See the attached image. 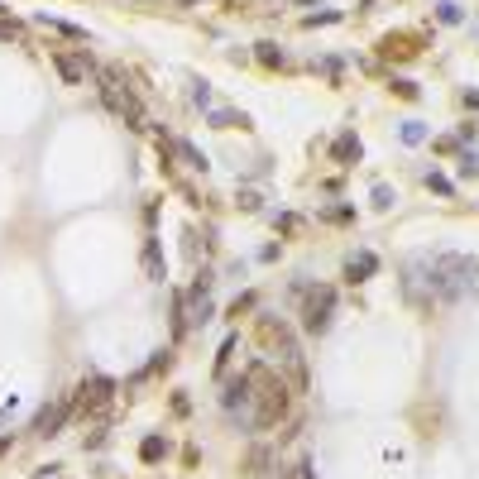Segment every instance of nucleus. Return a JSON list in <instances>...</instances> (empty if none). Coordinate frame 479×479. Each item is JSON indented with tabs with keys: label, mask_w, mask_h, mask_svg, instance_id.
Instances as JSON below:
<instances>
[{
	"label": "nucleus",
	"mask_w": 479,
	"mask_h": 479,
	"mask_svg": "<svg viewBox=\"0 0 479 479\" xmlns=\"http://www.w3.org/2000/svg\"><path fill=\"white\" fill-rule=\"evenodd\" d=\"M139 455H144V460H149V465H154V460H159V455H163V441H159V436H144Z\"/></svg>",
	"instance_id": "4468645a"
},
{
	"label": "nucleus",
	"mask_w": 479,
	"mask_h": 479,
	"mask_svg": "<svg viewBox=\"0 0 479 479\" xmlns=\"http://www.w3.org/2000/svg\"><path fill=\"white\" fill-rule=\"evenodd\" d=\"M331 307H335L331 287H307V292H302V326L312 335H321L326 326H331Z\"/></svg>",
	"instance_id": "39448f33"
},
{
	"label": "nucleus",
	"mask_w": 479,
	"mask_h": 479,
	"mask_svg": "<svg viewBox=\"0 0 479 479\" xmlns=\"http://www.w3.org/2000/svg\"><path fill=\"white\" fill-rule=\"evenodd\" d=\"M422 134H427V129L417 125V120H408V125H403V139H408V144H422Z\"/></svg>",
	"instance_id": "f3484780"
},
{
	"label": "nucleus",
	"mask_w": 479,
	"mask_h": 479,
	"mask_svg": "<svg viewBox=\"0 0 479 479\" xmlns=\"http://www.w3.org/2000/svg\"><path fill=\"white\" fill-rule=\"evenodd\" d=\"M101 101H106V111L120 115L125 125L144 129V106H139V96H134V87H129L125 67H115V63L101 67Z\"/></svg>",
	"instance_id": "f03ea898"
},
{
	"label": "nucleus",
	"mask_w": 479,
	"mask_h": 479,
	"mask_svg": "<svg viewBox=\"0 0 479 479\" xmlns=\"http://www.w3.org/2000/svg\"><path fill=\"white\" fill-rule=\"evenodd\" d=\"M413 44H417V39H408V34H398V39H383L379 48H383V58H413V53H417Z\"/></svg>",
	"instance_id": "1a4fd4ad"
},
{
	"label": "nucleus",
	"mask_w": 479,
	"mask_h": 479,
	"mask_svg": "<svg viewBox=\"0 0 479 479\" xmlns=\"http://www.w3.org/2000/svg\"><path fill=\"white\" fill-rule=\"evenodd\" d=\"M53 63H58V72H63V82H72V87H77V82H87V72H92V63H87L82 53H58Z\"/></svg>",
	"instance_id": "0eeeda50"
},
{
	"label": "nucleus",
	"mask_w": 479,
	"mask_h": 479,
	"mask_svg": "<svg viewBox=\"0 0 479 479\" xmlns=\"http://www.w3.org/2000/svg\"><path fill=\"white\" fill-rule=\"evenodd\" d=\"M173 149H177V159H187V168H207V154H197L192 144H182V139H177Z\"/></svg>",
	"instance_id": "f8f14e48"
},
{
	"label": "nucleus",
	"mask_w": 479,
	"mask_h": 479,
	"mask_svg": "<svg viewBox=\"0 0 479 479\" xmlns=\"http://www.w3.org/2000/svg\"><path fill=\"white\" fill-rule=\"evenodd\" d=\"M273 360H278V374L287 379V388L302 393L307 388V355H302V345H297L292 335H278V340H273Z\"/></svg>",
	"instance_id": "7ed1b4c3"
},
{
	"label": "nucleus",
	"mask_w": 479,
	"mask_h": 479,
	"mask_svg": "<svg viewBox=\"0 0 479 479\" xmlns=\"http://www.w3.org/2000/svg\"><path fill=\"white\" fill-rule=\"evenodd\" d=\"M67 417H72V398H53L39 408V417H34V431L39 436H58V427H63Z\"/></svg>",
	"instance_id": "423d86ee"
},
{
	"label": "nucleus",
	"mask_w": 479,
	"mask_h": 479,
	"mask_svg": "<svg viewBox=\"0 0 479 479\" xmlns=\"http://www.w3.org/2000/svg\"><path fill=\"white\" fill-rule=\"evenodd\" d=\"M211 120H216V125H221V129H245V125H250V120H245V115H235V111H216V115H211Z\"/></svg>",
	"instance_id": "ddd939ff"
},
{
	"label": "nucleus",
	"mask_w": 479,
	"mask_h": 479,
	"mask_svg": "<svg viewBox=\"0 0 479 479\" xmlns=\"http://www.w3.org/2000/svg\"><path fill=\"white\" fill-rule=\"evenodd\" d=\"M436 10H441V24H455V19H460V10H455V5H450V0H441V5H436Z\"/></svg>",
	"instance_id": "a211bd4d"
},
{
	"label": "nucleus",
	"mask_w": 479,
	"mask_h": 479,
	"mask_svg": "<svg viewBox=\"0 0 479 479\" xmlns=\"http://www.w3.org/2000/svg\"><path fill=\"white\" fill-rule=\"evenodd\" d=\"M245 388H250V403H255V427H278V422L287 417V408H292V388H287V379L278 374V369H269V365L250 369Z\"/></svg>",
	"instance_id": "f257e3e1"
},
{
	"label": "nucleus",
	"mask_w": 479,
	"mask_h": 479,
	"mask_svg": "<svg viewBox=\"0 0 479 479\" xmlns=\"http://www.w3.org/2000/svg\"><path fill=\"white\" fill-rule=\"evenodd\" d=\"M115 398V383L111 379H101V374H92V379H82L77 388V398H72V417H96V413H106Z\"/></svg>",
	"instance_id": "20e7f679"
},
{
	"label": "nucleus",
	"mask_w": 479,
	"mask_h": 479,
	"mask_svg": "<svg viewBox=\"0 0 479 479\" xmlns=\"http://www.w3.org/2000/svg\"><path fill=\"white\" fill-rule=\"evenodd\" d=\"M331 159H335V163L360 159V139H355V134H340V139H335V149H331Z\"/></svg>",
	"instance_id": "9d476101"
},
{
	"label": "nucleus",
	"mask_w": 479,
	"mask_h": 479,
	"mask_svg": "<svg viewBox=\"0 0 479 479\" xmlns=\"http://www.w3.org/2000/svg\"><path fill=\"white\" fill-rule=\"evenodd\" d=\"M374 269H379V259H374V255H355L350 264H345V278H350V283H360V278H369Z\"/></svg>",
	"instance_id": "6e6552de"
},
{
	"label": "nucleus",
	"mask_w": 479,
	"mask_h": 479,
	"mask_svg": "<svg viewBox=\"0 0 479 479\" xmlns=\"http://www.w3.org/2000/svg\"><path fill=\"white\" fill-rule=\"evenodd\" d=\"M250 475H264V465H269V450H250Z\"/></svg>",
	"instance_id": "dca6fc26"
},
{
	"label": "nucleus",
	"mask_w": 479,
	"mask_h": 479,
	"mask_svg": "<svg viewBox=\"0 0 479 479\" xmlns=\"http://www.w3.org/2000/svg\"><path fill=\"white\" fill-rule=\"evenodd\" d=\"M144 269H149V278H159V283H163V255H159V245H154V240L144 245Z\"/></svg>",
	"instance_id": "9b49d317"
},
{
	"label": "nucleus",
	"mask_w": 479,
	"mask_h": 479,
	"mask_svg": "<svg viewBox=\"0 0 479 479\" xmlns=\"http://www.w3.org/2000/svg\"><path fill=\"white\" fill-rule=\"evenodd\" d=\"M259 63L264 67H283V53H278L273 44H259Z\"/></svg>",
	"instance_id": "2eb2a0df"
},
{
	"label": "nucleus",
	"mask_w": 479,
	"mask_h": 479,
	"mask_svg": "<svg viewBox=\"0 0 479 479\" xmlns=\"http://www.w3.org/2000/svg\"><path fill=\"white\" fill-rule=\"evenodd\" d=\"M287 479H317V470H312V465H292V475Z\"/></svg>",
	"instance_id": "aec40b11"
},
{
	"label": "nucleus",
	"mask_w": 479,
	"mask_h": 479,
	"mask_svg": "<svg viewBox=\"0 0 479 479\" xmlns=\"http://www.w3.org/2000/svg\"><path fill=\"white\" fill-rule=\"evenodd\" d=\"M5 446H10V441H0V455H5Z\"/></svg>",
	"instance_id": "412c9836"
},
{
	"label": "nucleus",
	"mask_w": 479,
	"mask_h": 479,
	"mask_svg": "<svg viewBox=\"0 0 479 479\" xmlns=\"http://www.w3.org/2000/svg\"><path fill=\"white\" fill-rule=\"evenodd\" d=\"M393 92H398L403 101H413V96H417V87H413V82H393Z\"/></svg>",
	"instance_id": "6ab92c4d"
}]
</instances>
